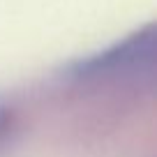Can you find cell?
<instances>
[{
  "mask_svg": "<svg viewBox=\"0 0 157 157\" xmlns=\"http://www.w3.org/2000/svg\"><path fill=\"white\" fill-rule=\"evenodd\" d=\"M152 53H155V33H152V28H146L141 33H134L123 44L106 49L104 53H97L83 63L74 65L72 72L81 78L136 72L143 65L152 63Z\"/></svg>",
  "mask_w": 157,
  "mask_h": 157,
  "instance_id": "obj_1",
  "label": "cell"
},
{
  "mask_svg": "<svg viewBox=\"0 0 157 157\" xmlns=\"http://www.w3.org/2000/svg\"><path fill=\"white\" fill-rule=\"evenodd\" d=\"M12 127V111L7 106H2L0 104V139L5 136V132Z\"/></svg>",
  "mask_w": 157,
  "mask_h": 157,
  "instance_id": "obj_2",
  "label": "cell"
}]
</instances>
